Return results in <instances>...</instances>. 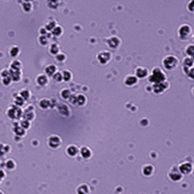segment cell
Here are the masks:
<instances>
[{"instance_id": "1", "label": "cell", "mask_w": 194, "mask_h": 194, "mask_svg": "<svg viewBox=\"0 0 194 194\" xmlns=\"http://www.w3.org/2000/svg\"><path fill=\"white\" fill-rule=\"evenodd\" d=\"M147 80L150 84H158V83H161V82H164V81L167 80V77H166V74L164 73V71L162 70L160 67H155L151 72L150 73V75L147 76Z\"/></svg>"}, {"instance_id": "2", "label": "cell", "mask_w": 194, "mask_h": 194, "mask_svg": "<svg viewBox=\"0 0 194 194\" xmlns=\"http://www.w3.org/2000/svg\"><path fill=\"white\" fill-rule=\"evenodd\" d=\"M162 64H163V67L165 69L171 71V70H174L178 67L179 59H178L177 56L169 54V55L165 56V57L163 58V60H162Z\"/></svg>"}, {"instance_id": "3", "label": "cell", "mask_w": 194, "mask_h": 194, "mask_svg": "<svg viewBox=\"0 0 194 194\" xmlns=\"http://www.w3.org/2000/svg\"><path fill=\"white\" fill-rule=\"evenodd\" d=\"M23 110L20 107H17L16 105H11L7 110V116L11 119H20L23 118Z\"/></svg>"}, {"instance_id": "4", "label": "cell", "mask_w": 194, "mask_h": 194, "mask_svg": "<svg viewBox=\"0 0 194 194\" xmlns=\"http://www.w3.org/2000/svg\"><path fill=\"white\" fill-rule=\"evenodd\" d=\"M178 34L181 40H188L191 37L192 28L189 24H182L178 30Z\"/></svg>"}, {"instance_id": "5", "label": "cell", "mask_w": 194, "mask_h": 194, "mask_svg": "<svg viewBox=\"0 0 194 194\" xmlns=\"http://www.w3.org/2000/svg\"><path fill=\"white\" fill-rule=\"evenodd\" d=\"M168 178H169V179H171L172 182H181L183 179V175L179 172V167L177 166V165H174V166L171 167L170 171H169V173H168Z\"/></svg>"}, {"instance_id": "6", "label": "cell", "mask_w": 194, "mask_h": 194, "mask_svg": "<svg viewBox=\"0 0 194 194\" xmlns=\"http://www.w3.org/2000/svg\"><path fill=\"white\" fill-rule=\"evenodd\" d=\"M70 101V103L79 106V107H83L86 104V97L84 96L82 93H78V94H71V96L68 99Z\"/></svg>"}, {"instance_id": "7", "label": "cell", "mask_w": 194, "mask_h": 194, "mask_svg": "<svg viewBox=\"0 0 194 194\" xmlns=\"http://www.w3.org/2000/svg\"><path fill=\"white\" fill-rule=\"evenodd\" d=\"M47 142H48V146L52 150H57L61 147L62 139L58 135H56V134H52V135L49 136Z\"/></svg>"}, {"instance_id": "8", "label": "cell", "mask_w": 194, "mask_h": 194, "mask_svg": "<svg viewBox=\"0 0 194 194\" xmlns=\"http://www.w3.org/2000/svg\"><path fill=\"white\" fill-rule=\"evenodd\" d=\"M97 61L102 65L108 64L109 62L112 60V54L109 51H101L96 54Z\"/></svg>"}, {"instance_id": "9", "label": "cell", "mask_w": 194, "mask_h": 194, "mask_svg": "<svg viewBox=\"0 0 194 194\" xmlns=\"http://www.w3.org/2000/svg\"><path fill=\"white\" fill-rule=\"evenodd\" d=\"M178 167H179V172H181L183 176L191 174L192 170H193V164L191 163V162H189V161H183V162H182L181 164L178 165Z\"/></svg>"}, {"instance_id": "10", "label": "cell", "mask_w": 194, "mask_h": 194, "mask_svg": "<svg viewBox=\"0 0 194 194\" xmlns=\"http://www.w3.org/2000/svg\"><path fill=\"white\" fill-rule=\"evenodd\" d=\"M169 87V83L168 81H164V82L158 83V84H154L153 86V91L155 94H161L165 92Z\"/></svg>"}, {"instance_id": "11", "label": "cell", "mask_w": 194, "mask_h": 194, "mask_svg": "<svg viewBox=\"0 0 194 194\" xmlns=\"http://www.w3.org/2000/svg\"><path fill=\"white\" fill-rule=\"evenodd\" d=\"M35 118H36V115H35V111L32 106H28V107H26L23 110V118L26 119V121H29L31 122L32 121H34Z\"/></svg>"}, {"instance_id": "12", "label": "cell", "mask_w": 194, "mask_h": 194, "mask_svg": "<svg viewBox=\"0 0 194 194\" xmlns=\"http://www.w3.org/2000/svg\"><path fill=\"white\" fill-rule=\"evenodd\" d=\"M121 39L116 36H113V37H110L107 39V46L109 48L111 49V50H116V49L119 48V46H121Z\"/></svg>"}, {"instance_id": "13", "label": "cell", "mask_w": 194, "mask_h": 194, "mask_svg": "<svg viewBox=\"0 0 194 194\" xmlns=\"http://www.w3.org/2000/svg\"><path fill=\"white\" fill-rule=\"evenodd\" d=\"M134 75L138 78V79H145V78H147V76L150 75V70L147 67L144 66L137 67L135 69V74Z\"/></svg>"}, {"instance_id": "14", "label": "cell", "mask_w": 194, "mask_h": 194, "mask_svg": "<svg viewBox=\"0 0 194 194\" xmlns=\"http://www.w3.org/2000/svg\"><path fill=\"white\" fill-rule=\"evenodd\" d=\"M138 78H137L135 75H132V74H130V75H127L124 80H123V82H124V84L127 86H136L137 84H138Z\"/></svg>"}, {"instance_id": "15", "label": "cell", "mask_w": 194, "mask_h": 194, "mask_svg": "<svg viewBox=\"0 0 194 194\" xmlns=\"http://www.w3.org/2000/svg\"><path fill=\"white\" fill-rule=\"evenodd\" d=\"M57 111L59 115L63 116H71V109L69 108L68 105L66 104H58L57 105Z\"/></svg>"}, {"instance_id": "16", "label": "cell", "mask_w": 194, "mask_h": 194, "mask_svg": "<svg viewBox=\"0 0 194 194\" xmlns=\"http://www.w3.org/2000/svg\"><path fill=\"white\" fill-rule=\"evenodd\" d=\"M65 151H66V154L68 155V156L76 157L80 153V149L77 146H75V145H70V146L66 147Z\"/></svg>"}, {"instance_id": "17", "label": "cell", "mask_w": 194, "mask_h": 194, "mask_svg": "<svg viewBox=\"0 0 194 194\" xmlns=\"http://www.w3.org/2000/svg\"><path fill=\"white\" fill-rule=\"evenodd\" d=\"M81 156H82L84 159H90L92 157V150H91L90 147H82L80 149V153Z\"/></svg>"}, {"instance_id": "18", "label": "cell", "mask_w": 194, "mask_h": 194, "mask_svg": "<svg viewBox=\"0 0 194 194\" xmlns=\"http://www.w3.org/2000/svg\"><path fill=\"white\" fill-rule=\"evenodd\" d=\"M36 84L39 86L44 87L49 84V78L46 74H40L39 76L36 77Z\"/></svg>"}, {"instance_id": "19", "label": "cell", "mask_w": 194, "mask_h": 194, "mask_svg": "<svg viewBox=\"0 0 194 194\" xmlns=\"http://www.w3.org/2000/svg\"><path fill=\"white\" fill-rule=\"evenodd\" d=\"M154 173V167L151 164H145L142 167V174L145 177H151Z\"/></svg>"}, {"instance_id": "20", "label": "cell", "mask_w": 194, "mask_h": 194, "mask_svg": "<svg viewBox=\"0 0 194 194\" xmlns=\"http://www.w3.org/2000/svg\"><path fill=\"white\" fill-rule=\"evenodd\" d=\"M10 77L12 79V82L19 83L23 78L22 70H10Z\"/></svg>"}, {"instance_id": "21", "label": "cell", "mask_w": 194, "mask_h": 194, "mask_svg": "<svg viewBox=\"0 0 194 194\" xmlns=\"http://www.w3.org/2000/svg\"><path fill=\"white\" fill-rule=\"evenodd\" d=\"M77 194H89L90 193V189L89 186L86 185V183H82L77 187L76 189Z\"/></svg>"}, {"instance_id": "22", "label": "cell", "mask_w": 194, "mask_h": 194, "mask_svg": "<svg viewBox=\"0 0 194 194\" xmlns=\"http://www.w3.org/2000/svg\"><path fill=\"white\" fill-rule=\"evenodd\" d=\"M22 68L23 63L17 58H14L12 62L10 63V70H22Z\"/></svg>"}, {"instance_id": "23", "label": "cell", "mask_w": 194, "mask_h": 194, "mask_svg": "<svg viewBox=\"0 0 194 194\" xmlns=\"http://www.w3.org/2000/svg\"><path fill=\"white\" fill-rule=\"evenodd\" d=\"M49 51H50L51 54L56 55L58 52H60V47L57 43H52L50 45V48H49Z\"/></svg>"}, {"instance_id": "24", "label": "cell", "mask_w": 194, "mask_h": 194, "mask_svg": "<svg viewBox=\"0 0 194 194\" xmlns=\"http://www.w3.org/2000/svg\"><path fill=\"white\" fill-rule=\"evenodd\" d=\"M13 131H14V133L16 134V136H19V137H20V138L24 137V136H25V134H26V130H24L23 127H20V125L15 126V127L13 128Z\"/></svg>"}, {"instance_id": "25", "label": "cell", "mask_w": 194, "mask_h": 194, "mask_svg": "<svg viewBox=\"0 0 194 194\" xmlns=\"http://www.w3.org/2000/svg\"><path fill=\"white\" fill-rule=\"evenodd\" d=\"M61 75H62V81L64 82H70L72 79H73V75H72V72L70 70H63L61 72Z\"/></svg>"}, {"instance_id": "26", "label": "cell", "mask_w": 194, "mask_h": 194, "mask_svg": "<svg viewBox=\"0 0 194 194\" xmlns=\"http://www.w3.org/2000/svg\"><path fill=\"white\" fill-rule=\"evenodd\" d=\"M56 71H57V67L54 64H50L49 66L46 67L45 69V73L47 76H52Z\"/></svg>"}, {"instance_id": "27", "label": "cell", "mask_w": 194, "mask_h": 194, "mask_svg": "<svg viewBox=\"0 0 194 194\" xmlns=\"http://www.w3.org/2000/svg\"><path fill=\"white\" fill-rule=\"evenodd\" d=\"M9 54H10V55H11L13 58H17V56L20 55V48L17 47V46H13V47H11V49H10Z\"/></svg>"}, {"instance_id": "28", "label": "cell", "mask_w": 194, "mask_h": 194, "mask_svg": "<svg viewBox=\"0 0 194 194\" xmlns=\"http://www.w3.org/2000/svg\"><path fill=\"white\" fill-rule=\"evenodd\" d=\"M193 57H190V56H186V57L183 58L182 60V67H186V68H190V67H193Z\"/></svg>"}, {"instance_id": "29", "label": "cell", "mask_w": 194, "mask_h": 194, "mask_svg": "<svg viewBox=\"0 0 194 194\" xmlns=\"http://www.w3.org/2000/svg\"><path fill=\"white\" fill-rule=\"evenodd\" d=\"M19 95L20 97H23V100L24 101H26V100H28L30 98V96H31V92L29 91V89H23L22 90L20 91V93H19Z\"/></svg>"}, {"instance_id": "30", "label": "cell", "mask_w": 194, "mask_h": 194, "mask_svg": "<svg viewBox=\"0 0 194 194\" xmlns=\"http://www.w3.org/2000/svg\"><path fill=\"white\" fill-rule=\"evenodd\" d=\"M39 106H40V108L43 109V110H47V109L50 108V99L42 98V99L39 101Z\"/></svg>"}, {"instance_id": "31", "label": "cell", "mask_w": 194, "mask_h": 194, "mask_svg": "<svg viewBox=\"0 0 194 194\" xmlns=\"http://www.w3.org/2000/svg\"><path fill=\"white\" fill-rule=\"evenodd\" d=\"M52 36H54V37H60L61 35L63 34V28L61 26H59V25H56L54 29H52Z\"/></svg>"}, {"instance_id": "32", "label": "cell", "mask_w": 194, "mask_h": 194, "mask_svg": "<svg viewBox=\"0 0 194 194\" xmlns=\"http://www.w3.org/2000/svg\"><path fill=\"white\" fill-rule=\"evenodd\" d=\"M60 0H47V5L50 9H57V7L59 6Z\"/></svg>"}, {"instance_id": "33", "label": "cell", "mask_w": 194, "mask_h": 194, "mask_svg": "<svg viewBox=\"0 0 194 194\" xmlns=\"http://www.w3.org/2000/svg\"><path fill=\"white\" fill-rule=\"evenodd\" d=\"M5 166H6L7 169H8V170L13 171V170H15V169L17 168V163L11 158V159H8V160L6 161Z\"/></svg>"}, {"instance_id": "34", "label": "cell", "mask_w": 194, "mask_h": 194, "mask_svg": "<svg viewBox=\"0 0 194 194\" xmlns=\"http://www.w3.org/2000/svg\"><path fill=\"white\" fill-rule=\"evenodd\" d=\"M56 25H57V24H56V22H55V20H50V22H48L47 23H46L45 29L47 30V31H50V32H51V31L54 29V28Z\"/></svg>"}, {"instance_id": "35", "label": "cell", "mask_w": 194, "mask_h": 194, "mask_svg": "<svg viewBox=\"0 0 194 194\" xmlns=\"http://www.w3.org/2000/svg\"><path fill=\"white\" fill-rule=\"evenodd\" d=\"M20 127H23L24 130H28L31 126V122L29 121H26V119L23 118L22 121H20Z\"/></svg>"}, {"instance_id": "36", "label": "cell", "mask_w": 194, "mask_h": 194, "mask_svg": "<svg viewBox=\"0 0 194 194\" xmlns=\"http://www.w3.org/2000/svg\"><path fill=\"white\" fill-rule=\"evenodd\" d=\"M185 54L187 56L193 57V55H194V46H193V44L187 45V47L185 48Z\"/></svg>"}, {"instance_id": "37", "label": "cell", "mask_w": 194, "mask_h": 194, "mask_svg": "<svg viewBox=\"0 0 194 194\" xmlns=\"http://www.w3.org/2000/svg\"><path fill=\"white\" fill-rule=\"evenodd\" d=\"M182 70L183 72L186 74L190 80H193L194 79V75H193V67H190V68H186V67H182Z\"/></svg>"}, {"instance_id": "38", "label": "cell", "mask_w": 194, "mask_h": 194, "mask_svg": "<svg viewBox=\"0 0 194 194\" xmlns=\"http://www.w3.org/2000/svg\"><path fill=\"white\" fill-rule=\"evenodd\" d=\"M71 91H70L68 89H62V91L60 92V95H61V97L63 98V99H65V100H68L70 96H71Z\"/></svg>"}, {"instance_id": "39", "label": "cell", "mask_w": 194, "mask_h": 194, "mask_svg": "<svg viewBox=\"0 0 194 194\" xmlns=\"http://www.w3.org/2000/svg\"><path fill=\"white\" fill-rule=\"evenodd\" d=\"M10 150H11L10 146H6V145H0V156H2V155H4L7 153H10Z\"/></svg>"}, {"instance_id": "40", "label": "cell", "mask_w": 194, "mask_h": 194, "mask_svg": "<svg viewBox=\"0 0 194 194\" xmlns=\"http://www.w3.org/2000/svg\"><path fill=\"white\" fill-rule=\"evenodd\" d=\"M14 102H15V105L17 106V107H23V106L24 104H25V101H24V100H23V97H20V95L15 98V100H14Z\"/></svg>"}, {"instance_id": "41", "label": "cell", "mask_w": 194, "mask_h": 194, "mask_svg": "<svg viewBox=\"0 0 194 194\" xmlns=\"http://www.w3.org/2000/svg\"><path fill=\"white\" fill-rule=\"evenodd\" d=\"M66 58H67L66 54H64V52H58V54L55 55V59L58 62H65L66 61Z\"/></svg>"}, {"instance_id": "42", "label": "cell", "mask_w": 194, "mask_h": 194, "mask_svg": "<svg viewBox=\"0 0 194 194\" xmlns=\"http://www.w3.org/2000/svg\"><path fill=\"white\" fill-rule=\"evenodd\" d=\"M38 41L42 46H47L49 44V39L47 38L46 35H40V37L38 38Z\"/></svg>"}, {"instance_id": "43", "label": "cell", "mask_w": 194, "mask_h": 194, "mask_svg": "<svg viewBox=\"0 0 194 194\" xmlns=\"http://www.w3.org/2000/svg\"><path fill=\"white\" fill-rule=\"evenodd\" d=\"M52 77V79L54 80V82H56V83H60V82H62V75H61V72L56 71V72H55Z\"/></svg>"}, {"instance_id": "44", "label": "cell", "mask_w": 194, "mask_h": 194, "mask_svg": "<svg viewBox=\"0 0 194 194\" xmlns=\"http://www.w3.org/2000/svg\"><path fill=\"white\" fill-rule=\"evenodd\" d=\"M23 9L24 10V12L29 13L32 10V4L30 2H24L23 4Z\"/></svg>"}, {"instance_id": "45", "label": "cell", "mask_w": 194, "mask_h": 194, "mask_svg": "<svg viewBox=\"0 0 194 194\" xmlns=\"http://www.w3.org/2000/svg\"><path fill=\"white\" fill-rule=\"evenodd\" d=\"M2 84H3V86H9L10 84H12V79H11V77L8 76V77L2 78Z\"/></svg>"}, {"instance_id": "46", "label": "cell", "mask_w": 194, "mask_h": 194, "mask_svg": "<svg viewBox=\"0 0 194 194\" xmlns=\"http://www.w3.org/2000/svg\"><path fill=\"white\" fill-rule=\"evenodd\" d=\"M0 76H1V78H5V77L10 76V69L1 70V72H0Z\"/></svg>"}, {"instance_id": "47", "label": "cell", "mask_w": 194, "mask_h": 194, "mask_svg": "<svg viewBox=\"0 0 194 194\" xmlns=\"http://www.w3.org/2000/svg\"><path fill=\"white\" fill-rule=\"evenodd\" d=\"M6 178V173L3 170H0V183L2 182V181Z\"/></svg>"}, {"instance_id": "48", "label": "cell", "mask_w": 194, "mask_h": 194, "mask_svg": "<svg viewBox=\"0 0 194 194\" xmlns=\"http://www.w3.org/2000/svg\"><path fill=\"white\" fill-rule=\"evenodd\" d=\"M187 9L190 13L193 12V0H190V2L188 3V6H187Z\"/></svg>"}, {"instance_id": "49", "label": "cell", "mask_w": 194, "mask_h": 194, "mask_svg": "<svg viewBox=\"0 0 194 194\" xmlns=\"http://www.w3.org/2000/svg\"><path fill=\"white\" fill-rule=\"evenodd\" d=\"M23 1H24V2H30L31 0H23Z\"/></svg>"}, {"instance_id": "50", "label": "cell", "mask_w": 194, "mask_h": 194, "mask_svg": "<svg viewBox=\"0 0 194 194\" xmlns=\"http://www.w3.org/2000/svg\"><path fill=\"white\" fill-rule=\"evenodd\" d=\"M0 194H4V193H3V192L1 191V190H0Z\"/></svg>"}]
</instances>
